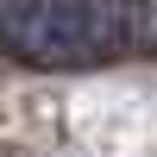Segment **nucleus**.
Masks as SVG:
<instances>
[{
	"instance_id": "obj_1",
	"label": "nucleus",
	"mask_w": 157,
	"mask_h": 157,
	"mask_svg": "<svg viewBox=\"0 0 157 157\" xmlns=\"http://www.w3.org/2000/svg\"><path fill=\"white\" fill-rule=\"evenodd\" d=\"M0 44L38 69L107 63L132 44V0H19Z\"/></svg>"
},
{
	"instance_id": "obj_2",
	"label": "nucleus",
	"mask_w": 157,
	"mask_h": 157,
	"mask_svg": "<svg viewBox=\"0 0 157 157\" xmlns=\"http://www.w3.org/2000/svg\"><path fill=\"white\" fill-rule=\"evenodd\" d=\"M132 38L157 50V0H138V6H132Z\"/></svg>"
}]
</instances>
